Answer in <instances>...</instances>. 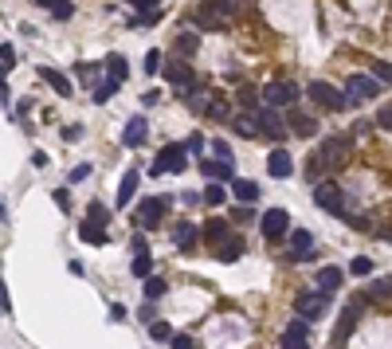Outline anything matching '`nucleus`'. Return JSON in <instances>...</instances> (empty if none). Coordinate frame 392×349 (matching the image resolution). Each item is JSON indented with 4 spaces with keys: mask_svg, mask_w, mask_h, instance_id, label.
<instances>
[{
    "mask_svg": "<svg viewBox=\"0 0 392 349\" xmlns=\"http://www.w3.org/2000/svg\"><path fill=\"white\" fill-rule=\"evenodd\" d=\"M345 153H349V138H326L322 149L306 161V177H310V181H322V173H326V169H330V173H333V169H342Z\"/></svg>",
    "mask_w": 392,
    "mask_h": 349,
    "instance_id": "1",
    "label": "nucleus"
},
{
    "mask_svg": "<svg viewBox=\"0 0 392 349\" xmlns=\"http://www.w3.org/2000/svg\"><path fill=\"white\" fill-rule=\"evenodd\" d=\"M365 306H369V294H353V299L345 302L342 318H337V330H333V341H337V346H345V341H349L353 326L365 318Z\"/></svg>",
    "mask_w": 392,
    "mask_h": 349,
    "instance_id": "2",
    "label": "nucleus"
},
{
    "mask_svg": "<svg viewBox=\"0 0 392 349\" xmlns=\"http://www.w3.org/2000/svg\"><path fill=\"white\" fill-rule=\"evenodd\" d=\"M380 95V79L377 75H349V83H345V98L349 102H369V98Z\"/></svg>",
    "mask_w": 392,
    "mask_h": 349,
    "instance_id": "3",
    "label": "nucleus"
},
{
    "mask_svg": "<svg viewBox=\"0 0 392 349\" xmlns=\"http://www.w3.org/2000/svg\"><path fill=\"white\" fill-rule=\"evenodd\" d=\"M294 306H298V318L314 322V318H322V314H326V306H330V294H322V290H302Z\"/></svg>",
    "mask_w": 392,
    "mask_h": 349,
    "instance_id": "4",
    "label": "nucleus"
},
{
    "mask_svg": "<svg viewBox=\"0 0 392 349\" xmlns=\"http://www.w3.org/2000/svg\"><path fill=\"white\" fill-rule=\"evenodd\" d=\"M306 91H310V98H314L318 106H326V110H345L349 106L345 91H337V86H330V83H310Z\"/></svg>",
    "mask_w": 392,
    "mask_h": 349,
    "instance_id": "5",
    "label": "nucleus"
},
{
    "mask_svg": "<svg viewBox=\"0 0 392 349\" xmlns=\"http://www.w3.org/2000/svg\"><path fill=\"white\" fill-rule=\"evenodd\" d=\"M181 169H184V145H165L157 153V161L149 165V173L161 177V173H181Z\"/></svg>",
    "mask_w": 392,
    "mask_h": 349,
    "instance_id": "6",
    "label": "nucleus"
},
{
    "mask_svg": "<svg viewBox=\"0 0 392 349\" xmlns=\"http://www.w3.org/2000/svg\"><path fill=\"white\" fill-rule=\"evenodd\" d=\"M165 208H169V196H146L141 208H137V224H141V228H157Z\"/></svg>",
    "mask_w": 392,
    "mask_h": 349,
    "instance_id": "7",
    "label": "nucleus"
},
{
    "mask_svg": "<svg viewBox=\"0 0 392 349\" xmlns=\"http://www.w3.org/2000/svg\"><path fill=\"white\" fill-rule=\"evenodd\" d=\"M286 228H291L286 208H267V216L259 220V232H263L267 240H279V236H286Z\"/></svg>",
    "mask_w": 392,
    "mask_h": 349,
    "instance_id": "8",
    "label": "nucleus"
},
{
    "mask_svg": "<svg viewBox=\"0 0 392 349\" xmlns=\"http://www.w3.org/2000/svg\"><path fill=\"white\" fill-rule=\"evenodd\" d=\"M263 98H267V106H291L294 98H298V86L294 83H286V79H279V83H271V86H263Z\"/></svg>",
    "mask_w": 392,
    "mask_h": 349,
    "instance_id": "9",
    "label": "nucleus"
},
{
    "mask_svg": "<svg viewBox=\"0 0 392 349\" xmlns=\"http://www.w3.org/2000/svg\"><path fill=\"white\" fill-rule=\"evenodd\" d=\"M306 346H310V322L306 318H294L282 330V349H306Z\"/></svg>",
    "mask_w": 392,
    "mask_h": 349,
    "instance_id": "10",
    "label": "nucleus"
},
{
    "mask_svg": "<svg viewBox=\"0 0 392 349\" xmlns=\"http://www.w3.org/2000/svg\"><path fill=\"white\" fill-rule=\"evenodd\" d=\"M255 118H259V126H263V133H267L271 142H279L282 133H286V122L279 118V110H275V106H259Z\"/></svg>",
    "mask_w": 392,
    "mask_h": 349,
    "instance_id": "11",
    "label": "nucleus"
},
{
    "mask_svg": "<svg viewBox=\"0 0 392 349\" xmlns=\"http://www.w3.org/2000/svg\"><path fill=\"white\" fill-rule=\"evenodd\" d=\"M314 200H318V208H330L333 216H345V205H342V189L337 185H318L314 189Z\"/></svg>",
    "mask_w": 392,
    "mask_h": 349,
    "instance_id": "12",
    "label": "nucleus"
},
{
    "mask_svg": "<svg viewBox=\"0 0 392 349\" xmlns=\"http://www.w3.org/2000/svg\"><path fill=\"white\" fill-rule=\"evenodd\" d=\"M130 243H134V275H137V279H149V271H153V255H149L146 236L137 232V236H134Z\"/></svg>",
    "mask_w": 392,
    "mask_h": 349,
    "instance_id": "13",
    "label": "nucleus"
},
{
    "mask_svg": "<svg viewBox=\"0 0 392 349\" xmlns=\"http://www.w3.org/2000/svg\"><path fill=\"white\" fill-rule=\"evenodd\" d=\"M39 79H43V83H48L51 91H55V95H63V98H71V95H75L71 79H67L63 71H55V67H39Z\"/></svg>",
    "mask_w": 392,
    "mask_h": 349,
    "instance_id": "14",
    "label": "nucleus"
},
{
    "mask_svg": "<svg viewBox=\"0 0 392 349\" xmlns=\"http://www.w3.org/2000/svg\"><path fill=\"white\" fill-rule=\"evenodd\" d=\"M267 173H271V177H279V181H282V177H291V173H294V157L286 153V149H271Z\"/></svg>",
    "mask_w": 392,
    "mask_h": 349,
    "instance_id": "15",
    "label": "nucleus"
},
{
    "mask_svg": "<svg viewBox=\"0 0 392 349\" xmlns=\"http://www.w3.org/2000/svg\"><path fill=\"white\" fill-rule=\"evenodd\" d=\"M286 130L298 133V138H314V133H318V122L310 118L306 110H294L291 118H286Z\"/></svg>",
    "mask_w": 392,
    "mask_h": 349,
    "instance_id": "16",
    "label": "nucleus"
},
{
    "mask_svg": "<svg viewBox=\"0 0 392 349\" xmlns=\"http://www.w3.org/2000/svg\"><path fill=\"white\" fill-rule=\"evenodd\" d=\"M165 79H169L173 86H177V91H193L196 86V79H193V71H188V67H184V63H169V67H165Z\"/></svg>",
    "mask_w": 392,
    "mask_h": 349,
    "instance_id": "17",
    "label": "nucleus"
},
{
    "mask_svg": "<svg viewBox=\"0 0 392 349\" xmlns=\"http://www.w3.org/2000/svg\"><path fill=\"white\" fill-rule=\"evenodd\" d=\"M232 130L239 133V138H259V133H263V126H259L255 110H244V114H235V118H232Z\"/></svg>",
    "mask_w": 392,
    "mask_h": 349,
    "instance_id": "18",
    "label": "nucleus"
},
{
    "mask_svg": "<svg viewBox=\"0 0 392 349\" xmlns=\"http://www.w3.org/2000/svg\"><path fill=\"white\" fill-rule=\"evenodd\" d=\"M200 177H212V181H235V173L228 161H208V157H200Z\"/></svg>",
    "mask_w": 392,
    "mask_h": 349,
    "instance_id": "19",
    "label": "nucleus"
},
{
    "mask_svg": "<svg viewBox=\"0 0 392 349\" xmlns=\"http://www.w3.org/2000/svg\"><path fill=\"white\" fill-rule=\"evenodd\" d=\"M342 279H345V271H342V267H322V271H318V290H322V294H333V290H337V287H342Z\"/></svg>",
    "mask_w": 392,
    "mask_h": 349,
    "instance_id": "20",
    "label": "nucleus"
},
{
    "mask_svg": "<svg viewBox=\"0 0 392 349\" xmlns=\"http://www.w3.org/2000/svg\"><path fill=\"white\" fill-rule=\"evenodd\" d=\"M146 133H149L146 118H130V126H126V133H122V142H126V149H137V145L146 142Z\"/></svg>",
    "mask_w": 392,
    "mask_h": 349,
    "instance_id": "21",
    "label": "nucleus"
},
{
    "mask_svg": "<svg viewBox=\"0 0 392 349\" xmlns=\"http://www.w3.org/2000/svg\"><path fill=\"white\" fill-rule=\"evenodd\" d=\"M137 169H126V177H122V185H118V208H126L130 200H134V193H137Z\"/></svg>",
    "mask_w": 392,
    "mask_h": 349,
    "instance_id": "22",
    "label": "nucleus"
},
{
    "mask_svg": "<svg viewBox=\"0 0 392 349\" xmlns=\"http://www.w3.org/2000/svg\"><path fill=\"white\" fill-rule=\"evenodd\" d=\"M232 193H235V200L251 205V200H259V185L255 181H239V177H235V181H232Z\"/></svg>",
    "mask_w": 392,
    "mask_h": 349,
    "instance_id": "23",
    "label": "nucleus"
},
{
    "mask_svg": "<svg viewBox=\"0 0 392 349\" xmlns=\"http://www.w3.org/2000/svg\"><path fill=\"white\" fill-rule=\"evenodd\" d=\"M86 224H98V228H106V224H110V212H106L102 200H90V205H86Z\"/></svg>",
    "mask_w": 392,
    "mask_h": 349,
    "instance_id": "24",
    "label": "nucleus"
},
{
    "mask_svg": "<svg viewBox=\"0 0 392 349\" xmlns=\"http://www.w3.org/2000/svg\"><path fill=\"white\" fill-rule=\"evenodd\" d=\"M126 75H130V63H126L122 55H110V59H106V79H118V83H126Z\"/></svg>",
    "mask_w": 392,
    "mask_h": 349,
    "instance_id": "25",
    "label": "nucleus"
},
{
    "mask_svg": "<svg viewBox=\"0 0 392 349\" xmlns=\"http://www.w3.org/2000/svg\"><path fill=\"white\" fill-rule=\"evenodd\" d=\"M79 236H83L86 243H95V247H102V243H106V228H98V224H79Z\"/></svg>",
    "mask_w": 392,
    "mask_h": 349,
    "instance_id": "26",
    "label": "nucleus"
},
{
    "mask_svg": "<svg viewBox=\"0 0 392 349\" xmlns=\"http://www.w3.org/2000/svg\"><path fill=\"white\" fill-rule=\"evenodd\" d=\"M173 240H177V247H181V252H188V247H193V240H196V228H193V224H177V228H173Z\"/></svg>",
    "mask_w": 392,
    "mask_h": 349,
    "instance_id": "27",
    "label": "nucleus"
},
{
    "mask_svg": "<svg viewBox=\"0 0 392 349\" xmlns=\"http://www.w3.org/2000/svg\"><path fill=\"white\" fill-rule=\"evenodd\" d=\"M291 243H294V255H310V247H314V236H310L306 228H298L291 236Z\"/></svg>",
    "mask_w": 392,
    "mask_h": 349,
    "instance_id": "28",
    "label": "nucleus"
},
{
    "mask_svg": "<svg viewBox=\"0 0 392 349\" xmlns=\"http://www.w3.org/2000/svg\"><path fill=\"white\" fill-rule=\"evenodd\" d=\"M365 294H369V299H392V279H377V283H369Z\"/></svg>",
    "mask_w": 392,
    "mask_h": 349,
    "instance_id": "29",
    "label": "nucleus"
},
{
    "mask_svg": "<svg viewBox=\"0 0 392 349\" xmlns=\"http://www.w3.org/2000/svg\"><path fill=\"white\" fill-rule=\"evenodd\" d=\"M204 240H228V224L224 220H208L204 224Z\"/></svg>",
    "mask_w": 392,
    "mask_h": 349,
    "instance_id": "30",
    "label": "nucleus"
},
{
    "mask_svg": "<svg viewBox=\"0 0 392 349\" xmlns=\"http://www.w3.org/2000/svg\"><path fill=\"white\" fill-rule=\"evenodd\" d=\"M165 290H169V283H165V279H157V275L146 279V299H161Z\"/></svg>",
    "mask_w": 392,
    "mask_h": 349,
    "instance_id": "31",
    "label": "nucleus"
},
{
    "mask_svg": "<svg viewBox=\"0 0 392 349\" xmlns=\"http://www.w3.org/2000/svg\"><path fill=\"white\" fill-rule=\"evenodd\" d=\"M244 255V243L239 240H228V247H220V263H235Z\"/></svg>",
    "mask_w": 392,
    "mask_h": 349,
    "instance_id": "32",
    "label": "nucleus"
},
{
    "mask_svg": "<svg viewBox=\"0 0 392 349\" xmlns=\"http://www.w3.org/2000/svg\"><path fill=\"white\" fill-rule=\"evenodd\" d=\"M118 86H122L118 79H102V83H98V91H95V102H106V98L118 91Z\"/></svg>",
    "mask_w": 392,
    "mask_h": 349,
    "instance_id": "33",
    "label": "nucleus"
},
{
    "mask_svg": "<svg viewBox=\"0 0 392 349\" xmlns=\"http://www.w3.org/2000/svg\"><path fill=\"white\" fill-rule=\"evenodd\" d=\"M12 67H16V48L12 44H4V48H0V71L8 75Z\"/></svg>",
    "mask_w": 392,
    "mask_h": 349,
    "instance_id": "34",
    "label": "nucleus"
},
{
    "mask_svg": "<svg viewBox=\"0 0 392 349\" xmlns=\"http://www.w3.org/2000/svg\"><path fill=\"white\" fill-rule=\"evenodd\" d=\"M349 275H373V259H365V255H357L353 263H349Z\"/></svg>",
    "mask_w": 392,
    "mask_h": 349,
    "instance_id": "35",
    "label": "nucleus"
},
{
    "mask_svg": "<svg viewBox=\"0 0 392 349\" xmlns=\"http://www.w3.org/2000/svg\"><path fill=\"white\" fill-rule=\"evenodd\" d=\"M149 337H153V341H173V330L165 322H153L149 326Z\"/></svg>",
    "mask_w": 392,
    "mask_h": 349,
    "instance_id": "36",
    "label": "nucleus"
},
{
    "mask_svg": "<svg viewBox=\"0 0 392 349\" xmlns=\"http://www.w3.org/2000/svg\"><path fill=\"white\" fill-rule=\"evenodd\" d=\"M212 153H216V161H232V149H228V142H224V138H216V142H212Z\"/></svg>",
    "mask_w": 392,
    "mask_h": 349,
    "instance_id": "37",
    "label": "nucleus"
},
{
    "mask_svg": "<svg viewBox=\"0 0 392 349\" xmlns=\"http://www.w3.org/2000/svg\"><path fill=\"white\" fill-rule=\"evenodd\" d=\"M51 12H55V20H67V16L75 12V4H71V0H55V8H51Z\"/></svg>",
    "mask_w": 392,
    "mask_h": 349,
    "instance_id": "38",
    "label": "nucleus"
},
{
    "mask_svg": "<svg viewBox=\"0 0 392 349\" xmlns=\"http://www.w3.org/2000/svg\"><path fill=\"white\" fill-rule=\"evenodd\" d=\"M204 200H208V205H224V189L220 185H208V189H204Z\"/></svg>",
    "mask_w": 392,
    "mask_h": 349,
    "instance_id": "39",
    "label": "nucleus"
},
{
    "mask_svg": "<svg viewBox=\"0 0 392 349\" xmlns=\"http://www.w3.org/2000/svg\"><path fill=\"white\" fill-rule=\"evenodd\" d=\"M373 75L380 83H392V63H373Z\"/></svg>",
    "mask_w": 392,
    "mask_h": 349,
    "instance_id": "40",
    "label": "nucleus"
},
{
    "mask_svg": "<svg viewBox=\"0 0 392 349\" xmlns=\"http://www.w3.org/2000/svg\"><path fill=\"white\" fill-rule=\"evenodd\" d=\"M146 71H149V75L165 71V67H161V51H149V55H146Z\"/></svg>",
    "mask_w": 392,
    "mask_h": 349,
    "instance_id": "41",
    "label": "nucleus"
},
{
    "mask_svg": "<svg viewBox=\"0 0 392 349\" xmlns=\"http://www.w3.org/2000/svg\"><path fill=\"white\" fill-rule=\"evenodd\" d=\"M173 349H196V341L188 334H173Z\"/></svg>",
    "mask_w": 392,
    "mask_h": 349,
    "instance_id": "42",
    "label": "nucleus"
},
{
    "mask_svg": "<svg viewBox=\"0 0 392 349\" xmlns=\"http://www.w3.org/2000/svg\"><path fill=\"white\" fill-rule=\"evenodd\" d=\"M377 126H380V130H392V106H380V114H377Z\"/></svg>",
    "mask_w": 392,
    "mask_h": 349,
    "instance_id": "43",
    "label": "nucleus"
},
{
    "mask_svg": "<svg viewBox=\"0 0 392 349\" xmlns=\"http://www.w3.org/2000/svg\"><path fill=\"white\" fill-rule=\"evenodd\" d=\"M177 51L193 55V51H196V36H181V39H177Z\"/></svg>",
    "mask_w": 392,
    "mask_h": 349,
    "instance_id": "44",
    "label": "nucleus"
},
{
    "mask_svg": "<svg viewBox=\"0 0 392 349\" xmlns=\"http://www.w3.org/2000/svg\"><path fill=\"white\" fill-rule=\"evenodd\" d=\"M83 177H90V165H75V169H71V177H67V181H71V185H79V181H83Z\"/></svg>",
    "mask_w": 392,
    "mask_h": 349,
    "instance_id": "45",
    "label": "nucleus"
},
{
    "mask_svg": "<svg viewBox=\"0 0 392 349\" xmlns=\"http://www.w3.org/2000/svg\"><path fill=\"white\" fill-rule=\"evenodd\" d=\"M239 102H244L247 110H259V106H255V102H259V95H255V91H244V95H239Z\"/></svg>",
    "mask_w": 392,
    "mask_h": 349,
    "instance_id": "46",
    "label": "nucleus"
},
{
    "mask_svg": "<svg viewBox=\"0 0 392 349\" xmlns=\"http://www.w3.org/2000/svg\"><path fill=\"white\" fill-rule=\"evenodd\" d=\"M63 138H67V142H75V138H83V126H67V130H63Z\"/></svg>",
    "mask_w": 392,
    "mask_h": 349,
    "instance_id": "47",
    "label": "nucleus"
},
{
    "mask_svg": "<svg viewBox=\"0 0 392 349\" xmlns=\"http://www.w3.org/2000/svg\"><path fill=\"white\" fill-rule=\"evenodd\" d=\"M141 322L153 326V322H157V310H153V306H141Z\"/></svg>",
    "mask_w": 392,
    "mask_h": 349,
    "instance_id": "48",
    "label": "nucleus"
},
{
    "mask_svg": "<svg viewBox=\"0 0 392 349\" xmlns=\"http://www.w3.org/2000/svg\"><path fill=\"white\" fill-rule=\"evenodd\" d=\"M55 205H59V208H71V196H67V189H59V193H55Z\"/></svg>",
    "mask_w": 392,
    "mask_h": 349,
    "instance_id": "49",
    "label": "nucleus"
},
{
    "mask_svg": "<svg viewBox=\"0 0 392 349\" xmlns=\"http://www.w3.org/2000/svg\"><path fill=\"white\" fill-rule=\"evenodd\" d=\"M130 4H134V8H153L157 0H130Z\"/></svg>",
    "mask_w": 392,
    "mask_h": 349,
    "instance_id": "50",
    "label": "nucleus"
},
{
    "mask_svg": "<svg viewBox=\"0 0 392 349\" xmlns=\"http://www.w3.org/2000/svg\"><path fill=\"white\" fill-rule=\"evenodd\" d=\"M36 4H43V8H55V0H36Z\"/></svg>",
    "mask_w": 392,
    "mask_h": 349,
    "instance_id": "51",
    "label": "nucleus"
}]
</instances>
